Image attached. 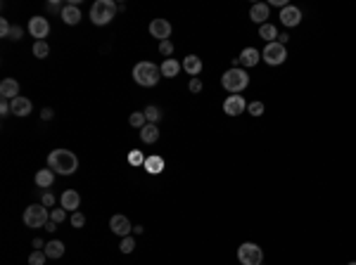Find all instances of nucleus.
Instances as JSON below:
<instances>
[{
	"instance_id": "38",
	"label": "nucleus",
	"mask_w": 356,
	"mask_h": 265,
	"mask_svg": "<svg viewBox=\"0 0 356 265\" xmlns=\"http://www.w3.org/2000/svg\"><path fill=\"white\" fill-rule=\"evenodd\" d=\"M10 114H12L10 100H2V102H0V116H10Z\"/></svg>"
},
{
	"instance_id": "13",
	"label": "nucleus",
	"mask_w": 356,
	"mask_h": 265,
	"mask_svg": "<svg viewBox=\"0 0 356 265\" xmlns=\"http://www.w3.org/2000/svg\"><path fill=\"white\" fill-rule=\"evenodd\" d=\"M280 22H283L285 26H297V24L301 22L299 7H295V5H288V7H283V10H280Z\"/></svg>"
},
{
	"instance_id": "16",
	"label": "nucleus",
	"mask_w": 356,
	"mask_h": 265,
	"mask_svg": "<svg viewBox=\"0 0 356 265\" xmlns=\"http://www.w3.org/2000/svg\"><path fill=\"white\" fill-rule=\"evenodd\" d=\"M10 106H12V114L14 116H19V119H24V116H29L31 114V100L29 97H14L12 102H10Z\"/></svg>"
},
{
	"instance_id": "47",
	"label": "nucleus",
	"mask_w": 356,
	"mask_h": 265,
	"mask_svg": "<svg viewBox=\"0 0 356 265\" xmlns=\"http://www.w3.org/2000/svg\"><path fill=\"white\" fill-rule=\"evenodd\" d=\"M349 265H356V263H349Z\"/></svg>"
},
{
	"instance_id": "11",
	"label": "nucleus",
	"mask_w": 356,
	"mask_h": 265,
	"mask_svg": "<svg viewBox=\"0 0 356 265\" xmlns=\"http://www.w3.org/2000/svg\"><path fill=\"white\" fill-rule=\"evenodd\" d=\"M110 230L114 235H119V237H128V232L133 230V225L128 223V218L121 215V213H117V215H112L110 220Z\"/></svg>"
},
{
	"instance_id": "23",
	"label": "nucleus",
	"mask_w": 356,
	"mask_h": 265,
	"mask_svg": "<svg viewBox=\"0 0 356 265\" xmlns=\"http://www.w3.org/2000/svg\"><path fill=\"white\" fill-rule=\"evenodd\" d=\"M159 69H162V76H166V79H176V76H178V71L183 69V64L169 57V59H164V64L159 66Z\"/></svg>"
},
{
	"instance_id": "36",
	"label": "nucleus",
	"mask_w": 356,
	"mask_h": 265,
	"mask_svg": "<svg viewBox=\"0 0 356 265\" xmlns=\"http://www.w3.org/2000/svg\"><path fill=\"white\" fill-rule=\"evenodd\" d=\"M159 53L164 54V57H169V54L174 53V43H171V40H162V43H159Z\"/></svg>"
},
{
	"instance_id": "28",
	"label": "nucleus",
	"mask_w": 356,
	"mask_h": 265,
	"mask_svg": "<svg viewBox=\"0 0 356 265\" xmlns=\"http://www.w3.org/2000/svg\"><path fill=\"white\" fill-rule=\"evenodd\" d=\"M45 261H48V256L41 249H33L31 256H29V265H45Z\"/></svg>"
},
{
	"instance_id": "45",
	"label": "nucleus",
	"mask_w": 356,
	"mask_h": 265,
	"mask_svg": "<svg viewBox=\"0 0 356 265\" xmlns=\"http://www.w3.org/2000/svg\"><path fill=\"white\" fill-rule=\"evenodd\" d=\"M33 249H45V244H43V239H33Z\"/></svg>"
},
{
	"instance_id": "20",
	"label": "nucleus",
	"mask_w": 356,
	"mask_h": 265,
	"mask_svg": "<svg viewBox=\"0 0 356 265\" xmlns=\"http://www.w3.org/2000/svg\"><path fill=\"white\" fill-rule=\"evenodd\" d=\"M261 59V53L257 48H245L242 53H240V64L242 66H257Z\"/></svg>"
},
{
	"instance_id": "4",
	"label": "nucleus",
	"mask_w": 356,
	"mask_h": 265,
	"mask_svg": "<svg viewBox=\"0 0 356 265\" xmlns=\"http://www.w3.org/2000/svg\"><path fill=\"white\" fill-rule=\"evenodd\" d=\"M221 85L233 95L242 93L247 85H249V74H247L245 69H233V66H231V69L221 76Z\"/></svg>"
},
{
	"instance_id": "9",
	"label": "nucleus",
	"mask_w": 356,
	"mask_h": 265,
	"mask_svg": "<svg viewBox=\"0 0 356 265\" xmlns=\"http://www.w3.org/2000/svg\"><path fill=\"white\" fill-rule=\"evenodd\" d=\"M29 33H31L33 38L45 40L48 38V33H50L48 19H45V17H33V19H29Z\"/></svg>"
},
{
	"instance_id": "10",
	"label": "nucleus",
	"mask_w": 356,
	"mask_h": 265,
	"mask_svg": "<svg viewBox=\"0 0 356 265\" xmlns=\"http://www.w3.org/2000/svg\"><path fill=\"white\" fill-rule=\"evenodd\" d=\"M150 36L152 38H159V43H162V40H169V36H171V24H169L166 19H152Z\"/></svg>"
},
{
	"instance_id": "26",
	"label": "nucleus",
	"mask_w": 356,
	"mask_h": 265,
	"mask_svg": "<svg viewBox=\"0 0 356 265\" xmlns=\"http://www.w3.org/2000/svg\"><path fill=\"white\" fill-rule=\"evenodd\" d=\"M31 53H33V57H38V59H45V57H48V53H50V45H48L45 40H36Z\"/></svg>"
},
{
	"instance_id": "6",
	"label": "nucleus",
	"mask_w": 356,
	"mask_h": 265,
	"mask_svg": "<svg viewBox=\"0 0 356 265\" xmlns=\"http://www.w3.org/2000/svg\"><path fill=\"white\" fill-rule=\"evenodd\" d=\"M237 258H240L242 265H259V263H264V251H261V246H257V244L245 241V244L237 246Z\"/></svg>"
},
{
	"instance_id": "17",
	"label": "nucleus",
	"mask_w": 356,
	"mask_h": 265,
	"mask_svg": "<svg viewBox=\"0 0 356 265\" xmlns=\"http://www.w3.org/2000/svg\"><path fill=\"white\" fill-rule=\"evenodd\" d=\"M0 97H2V100H10V102H12L14 97H19V83L14 79H5L0 83Z\"/></svg>"
},
{
	"instance_id": "5",
	"label": "nucleus",
	"mask_w": 356,
	"mask_h": 265,
	"mask_svg": "<svg viewBox=\"0 0 356 265\" xmlns=\"http://www.w3.org/2000/svg\"><path fill=\"white\" fill-rule=\"evenodd\" d=\"M48 223H50L48 206H43V204H31L27 211H24V225H27V227L38 230V227H45Z\"/></svg>"
},
{
	"instance_id": "30",
	"label": "nucleus",
	"mask_w": 356,
	"mask_h": 265,
	"mask_svg": "<svg viewBox=\"0 0 356 265\" xmlns=\"http://www.w3.org/2000/svg\"><path fill=\"white\" fill-rule=\"evenodd\" d=\"M128 163H131V166H145V157H143V152H138V149L128 152Z\"/></svg>"
},
{
	"instance_id": "7",
	"label": "nucleus",
	"mask_w": 356,
	"mask_h": 265,
	"mask_svg": "<svg viewBox=\"0 0 356 265\" xmlns=\"http://www.w3.org/2000/svg\"><path fill=\"white\" fill-rule=\"evenodd\" d=\"M261 57H264L266 64L278 66V64H283V62L288 59V50H285V45H280V43L275 40V43H266V48H264Z\"/></svg>"
},
{
	"instance_id": "14",
	"label": "nucleus",
	"mask_w": 356,
	"mask_h": 265,
	"mask_svg": "<svg viewBox=\"0 0 356 265\" xmlns=\"http://www.w3.org/2000/svg\"><path fill=\"white\" fill-rule=\"evenodd\" d=\"M81 10H79V5L76 2H69V5H64V10H62V22L64 24H69V26H76L79 22H81Z\"/></svg>"
},
{
	"instance_id": "15",
	"label": "nucleus",
	"mask_w": 356,
	"mask_h": 265,
	"mask_svg": "<svg viewBox=\"0 0 356 265\" xmlns=\"http://www.w3.org/2000/svg\"><path fill=\"white\" fill-rule=\"evenodd\" d=\"M268 12H271V7H268L266 2H257V5H252V10H249V19H252L254 24L264 26L266 19H268Z\"/></svg>"
},
{
	"instance_id": "42",
	"label": "nucleus",
	"mask_w": 356,
	"mask_h": 265,
	"mask_svg": "<svg viewBox=\"0 0 356 265\" xmlns=\"http://www.w3.org/2000/svg\"><path fill=\"white\" fill-rule=\"evenodd\" d=\"M53 116H55V111H53L50 106H45V109H43V111H41V119H43V121H50V119H53Z\"/></svg>"
},
{
	"instance_id": "27",
	"label": "nucleus",
	"mask_w": 356,
	"mask_h": 265,
	"mask_svg": "<svg viewBox=\"0 0 356 265\" xmlns=\"http://www.w3.org/2000/svg\"><path fill=\"white\" fill-rule=\"evenodd\" d=\"M143 114H145L148 123H157V121L162 119V109H159L157 105H150L148 109H145V111H143Z\"/></svg>"
},
{
	"instance_id": "35",
	"label": "nucleus",
	"mask_w": 356,
	"mask_h": 265,
	"mask_svg": "<svg viewBox=\"0 0 356 265\" xmlns=\"http://www.w3.org/2000/svg\"><path fill=\"white\" fill-rule=\"evenodd\" d=\"M10 31H12V24L7 19H0V36L2 38H10Z\"/></svg>"
},
{
	"instance_id": "18",
	"label": "nucleus",
	"mask_w": 356,
	"mask_h": 265,
	"mask_svg": "<svg viewBox=\"0 0 356 265\" xmlns=\"http://www.w3.org/2000/svg\"><path fill=\"white\" fill-rule=\"evenodd\" d=\"M180 64H183V69H185V74H190V76H195V79L202 74V59H200L197 54H188Z\"/></svg>"
},
{
	"instance_id": "40",
	"label": "nucleus",
	"mask_w": 356,
	"mask_h": 265,
	"mask_svg": "<svg viewBox=\"0 0 356 265\" xmlns=\"http://www.w3.org/2000/svg\"><path fill=\"white\" fill-rule=\"evenodd\" d=\"M190 93H202V80H200V79H192L190 80Z\"/></svg>"
},
{
	"instance_id": "44",
	"label": "nucleus",
	"mask_w": 356,
	"mask_h": 265,
	"mask_svg": "<svg viewBox=\"0 0 356 265\" xmlns=\"http://www.w3.org/2000/svg\"><path fill=\"white\" fill-rule=\"evenodd\" d=\"M288 40H290V36H288V33H280V36H278V43H280V45H285Z\"/></svg>"
},
{
	"instance_id": "25",
	"label": "nucleus",
	"mask_w": 356,
	"mask_h": 265,
	"mask_svg": "<svg viewBox=\"0 0 356 265\" xmlns=\"http://www.w3.org/2000/svg\"><path fill=\"white\" fill-rule=\"evenodd\" d=\"M259 38H264L266 43H275V40H278V28L266 22L264 26H259Z\"/></svg>"
},
{
	"instance_id": "24",
	"label": "nucleus",
	"mask_w": 356,
	"mask_h": 265,
	"mask_svg": "<svg viewBox=\"0 0 356 265\" xmlns=\"http://www.w3.org/2000/svg\"><path fill=\"white\" fill-rule=\"evenodd\" d=\"M43 251H45V256H48V258H62V256H64V244H62L59 239H53V241H48V244H45V249H43Z\"/></svg>"
},
{
	"instance_id": "32",
	"label": "nucleus",
	"mask_w": 356,
	"mask_h": 265,
	"mask_svg": "<svg viewBox=\"0 0 356 265\" xmlns=\"http://www.w3.org/2000/svg\"><path fill=\"white\" fill-rule=\"evenodd\" d=\"M119 249H121V253H131L133 249H136V239H133V237H123L121 244H119Z\"/></svg>"
},
{
	"instance_id": "3",
	"label": "nucleus",
	"mask_w": 356,
	"mask_h": 265,
	"mask_svg": "<svg viewBox=\"0 0 356 265\" xmlns=\"http://www.w3.org/2000/svg\"><path fill=\"white\" fill-rule=\"evenodd\" d=\"M117 10L119 7L114 5V0H95L90 5V22L95 26H105V24H110L112 19H114Z\"/></svg>"
},
{
	"instance_id": "21",
	"label": "nucleus",
	"mask_w": 356,
	"mask_h": 265,
	"mask_svg": "<svg viewBox=\"0 0 356 265\" xmlns=\"http://www.w3.org/2000/svg\"><path fill=\"white\" fill-rule=\"evenodd\" d=\"M36 185L41 187V189H48V187H53V183H55V171L53 168H43V171L36 173Z\"/></svg>"
},
{
	"instance_id": "48",
	"label": "nucleus",
	"mask_w": 356,
	"mask_h": 265,
	"mask_svg": "<svg viewBox=\"0 0 356 265\" xmlns=\"http://www.w3.org/2000/svg\"><path fill=\"white\" fill-rule=\"evenodd\" d=\"M259 265H264V263H259Z\"/></svg>"
},
{
	"instance_id": "46",
	"label": "nucleus",
	"mask_w": 356,
	"mask_h": 265,
	"mask_svg": "<svg viewBox=\"0 0 356 265\" xmlns=\"http://www.w3.org/2000/svg\"><path fill=\"white\" fill-rule=\"evenodd\" d=\"M45 230H50V232H55L57 227H55V223H53V220H50V223H48V225H45Z\"/></svg>"
},
{
	"instance_id": "22",
	"label": "nucleus",
	"mask_w": 356,
	"mask_h": 265,
	"mask_svg": "<svg viewBox=\"0 0 356 265\" xmlns=\"http://www.w3.org/2000/svg\"><path fill=\"white\" fill-rule=\"evenodd\" d=\"M145 171L150 173V175H159V173L164 171V159L159 157V154H152L145 159V166H143Z\"/></svg>"
},
{
	"instance_id": "34",
	"label": "nucleus",
	"mask_w": 356,
	"mask_h": 265,
	"mask_svg": "<svg viewBox=\"0 0 356 265\" xmlns=\"http://www.w3.org/2000/svg\"><path fill=\"white\" fill-rule=\"evenodd\" d=\"M71 225H74V227H83V225H86V215H83L81 211L71 213Z\"/></svg>"
},
{
	"instance_id": "8",
	"label": "nucleus",
	"mask_w": 356,
	"mask_h": 265,
	"mask_svg": "<svg viewBox=\"0 0 356 265\" xmlns=\"http://www.w3.org/2000/svg\"><path fill=\"white\" fill-rule=\"evenodd\" d=\"M223 111L228 114V116H240L242 111H247V102L242 95H228L226 100H223Z\"/></svg>"
},
{
	"instance_id": "2",
	"label": "nucleus",
	"mask_w": 356,
	"mask_h": 265,
	"mask_svg": "<svg viewBox=\"0 0 356 265\" xmlns=\"http://www.w3.org/2000/svg\"><path fill=\"white\" fill-rule=\"evenodd\" d=\"M133 79L143 88H154L159 83V79H162V69L157 64H152V62H138L133 66Z\"/></svg>"
},
{
	"instance_id": "1",
	"label": "nucleus",
	"mask_w": 356,
	"mask_h": 265,
	"mask_svg": "<svg viewBox=\"0 0 356 265\" xmlns=\"http://www.w3.org/2000/svg\"><path fill=\"white\" fill-rule=\"evenodd\" d=\"M48 168H53L59 175H74L79 168V159L69 149H53L48 154Z\"/></svg>"
},
{
	"instance_id": "29",
	"label": "nucleus",
	"mask_w": 356,
	"mask_h": 265,
	"mask_svg": "<svg viewBox=\"0 0 356 265\" xmlns=\"http://www.w3.org/2000/svg\"><path fill=\"white\" fill-rule=\"evenodd\" d=\"M128 123H131L133 128H143V126L148 123V119H145V114H143V111H133V114L128 116Z\"/></svg>"
},
{
	"instance_id": "43",
	"label": "nucleus",
	"mask_w": 356,
	"mask_h": 265,
	"mask_svg": "<svg viewBox=\"0 0 356 265\" xmlns=\"http://www.w3.org/2000/svg\"><path fill=\"white\" fill-rule=\"evenodd\" d=\"M271 5H275V7H288V0H271Z\"/></svg>"
},
{
	"instance_id": "31",
	"label": "nucleus",
	"mask_w": 356,
	"mask_h": 265,
	"mask_svg": "<svg viewBox=\"0 0 356 265\" xmlns=\"http://www.w3.org/2000/svg\"><path fill=\"white\" fill-rule=\"evenodd\" d=\"M64 218H67V211H64V209H53V211H50V220H53L55 225L64 223Z\"/></svg>"
},
{
	"instance_id": "37",
	"label": "nucleus",
	"mask_w": 356,
	"mask_h": 265,
	"mask_svg": "<svg viewBox=\"0 0 356 265\" xmlns=\"http://www.w3.org/2000/svg\"><path fill=\"white\" fill-rule=\"evenodd\" d=\"M41 204L43 206H55V194H53V192H43Z\"/></svg>"
},
{
	"instance_id": "19",
	"label": "nucleus",
	"mask_w": 356,
	"mask_h": 265,
	"mask_svg": "<svg viewBox=\"0 0 356 265\" xmlns=\"http://www.w3.org/2000/svg\"><path fill=\"white\" fill-rule=\"evenodd\" d=\"M140 140L148 142V145H154V142L159 140V128H157V123H145V126L140 128Z\"/></svg>"
},
{
	"instance_id": "33",
	"label": "nucleus",
	"mask_w": 356,
	"mask_h": 265,
	"mask_svg": "<svg viewBox=\"0 0 356 265\" xmlns=\"http://www.w3.org/2000/svg\"><path fill=\"white\" fill-rule=\"evenodd\" d=\"M247 111H249L252 116H261V114H264V105H261L259 100H257V102H252V105H247Z\"/></svg>"
},
{
	"instance_id": "39",
	"label": "nucleus",
	"mask_w": 356,
	"mask_h": 265,
	"mask_svg": "<svg viewBox=\"0 0 356 265\" xmlns=\"http://www.w3.org/2000/svg\"><path fill=\"white\" fill-rule=\"evenodd\" d=\"M22 36H24V28H22V26H12V31H10V38H12V40H22Z\"/></svg>"
},
{
	"instance_id": "41",
	"label": "nucleus",
	"mask_w": 356,
	"mask_h": 265,
	"mask_svg": "<svg viewBox=\"0 0 356 265\" xmlns=\"http://www.w3.org/2000/svg\"><path fill=\"white\" fill-rule=\"evenodd\" d=\"M48 10H50V12H59V14H62V10H64V7H62L57 0H50V2H48Z\"/></svg>"
},
{
	"instance_id": "12",
	"label": "nucleus",
	"mask_w": 356,
	"mask_h": 265,
	"mask_svg": "<svg viewBox=\"0 0 356 265\" xmlns=\"http://www.w3.org/2000/svg\"><path fill=\"white\" fill-rule=\"evenodd\" d=\"M59 204H62V209H64V211L76 213L79 204H81V197H79V192H76V189H64V194L59 197Z\"/></svg>"
}]
</instances>
